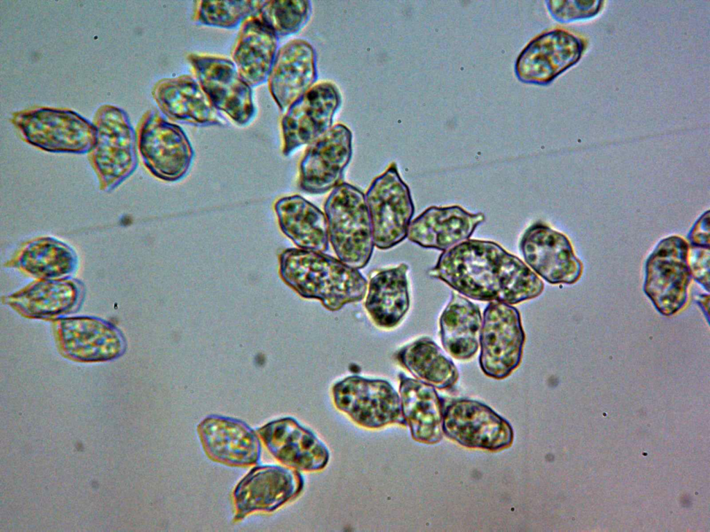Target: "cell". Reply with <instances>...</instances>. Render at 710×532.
I'll return each mask as SVG.
<instances>
[{
    "label": "cell",
    "mask_w": 710,
    "mask_h": 532,
    "mask_svg": "<svg viewBox=\"0 0 710 532\" xmlns=\"http://www.w3.org/2000/svg\"><path fill=\"white\" fill-rule=\"evenodd\" d=\"M53 332L61 355L76 362L113 360L121 356L126 348L121 331L96 317H58L53 323Z\"/></svg>",
    "instance_id": "obj_12"
},
{
    "label": "cell",
    "mask_w": 710,
    "mask_h": 532,
    "mask_svg": "<svg viewBox=\"0 0 710 532\" xmlns=\"http://www.w3.org/2000/svg\"><path fill=\"white\" fill-rule=\"evenodd\" d=\"M692 247H709V211L704 213L693 225L687 236Z\"/></svg>",
    "instance_id": "obj_36"
},
{
    "label": "cell",
    "mask_w": 710,
    "mask_h": 532,
    "mask_svg": "<svg viewBox=\"0 0 710 532\" xmlns=\"http://www.w3.org/2000/svg\"><path fill=\"white\" fill-rule=\"evenodd\" d=\"M365 196L374 245L385 250L401 242L408 236L415 206L395 162L372 181Z\"/></svg>",
    "instance_id": "obj_8"
},
{
    "label": "cell",
    "mask_w": 710,
    "mask_h": 532,
    "mask_svg": "<svg viewBox=\"0 0 710 532\" xmlns=\"http://www.w3.org/2000/svg\"><path fill=\"white\" fill-rule=\"evenodd\" d=\"M524 343L519 310L508 303L490 301L483 312L480 335L482 371L497 380L508 377L521 362Z\"/></svg>",
    "instance_id": "obj_9"
},
{
    "label": "cell",
    "mask_w": 710,
    "mask_h": 532,
    "mask_svg": "<svg viewBox=\"0 0 710 532\" xmlns=\"http://www.w3.org/2000/svg\"><path fill=\"white\" fill-rule=\"evenodd\" d=\"M519 247L525 262L551 284H573L582 272V264L563 233L537 222L524 232Z\"/></svg>",
    "instance_id": "obj_17"
},
{
    "label": "cell",
    "mask_w": 710,
    "mask_h": 532,
    "mask_svg": "<svg viewBox=\"0 0 710 532\" xmlns=\"http://www.w3.org/2000/svg\"><path fill=\"white\" fill-rule=\"evenodd\" d=\"M443 432L460 445L491 451L510 446V424L487 405L471 399H457L444 410Z\"/></svg>",
    "instance_id": "obj_13"
},
{
    "label": "cell",
    "mask_w": 710,
    "mask_h": 532,
    "mask_svg": "<svg viewBox=\"0 0 710 532\" xmlns=\"http://www.w3.org/2000/svg\"><path fill=\"white\" fill-rule=\"evenodd\" d=\"M262 1H196L192 19L211 27L234 28L257 12Z\"/></svg>",
    "instance_id": "obj_32"
},
{
    "label": "cell",
    "mask_w": 710,
    "mask_h": 532,
    "mask_svg": "<svg viewBox=\"0 0 710 532\" xmlns=\"http://www.w3.org/2000/svg\"><path fill=\"white\" fill-rule=\"evenodd\" d=\"M408 271V265L401 263L379 270L370 277L364 307L378 328L392 329L407 313L410 307Z\"/></svg>",
    "instance_id": "obj_27"
},
{
    "label": "cell",
    "mask_w": 710,
    "mask_h": 532,
    "mask_svg": "<svg viewBox=\"0 0 710 532\" xmlns=\"http://www.w3.org/2000/svg\"><path fill=\"white\" fill-rule=\"evenodd\" d=\"M137 148L146 168L155 177L176 181L189 171L194 152L187 136L156 110L142 116L137 133Z\"/></svg>",
    "instance_id": "obj_6"
},
{
    "label": "cell",
    "mask_w": 710,
    "mask_h": 532,
    "mask_svg": "<svg viewBox=\"0 0 710 532\" xmlns=\"http://www.w3.org/2000/svg\"><path fill=\"white\" fill-rule=\"evenodd\" d=\"M279 274L300 296L318 299L330 311L363 299L367 290L358 269L324 252L286 249L279 255Z\"/></svg>",
    "instance_id": "obj_2"
},
{
    "label": "cell",
    "mask_w": 710,
    "mask_h": 532,
    "mask_svg": "<svg viewBox=\"0 0 710 532\" xmlns=\"http://www.w3.org/2000/svg\"><path fill=\"white\" fill-rule=\"evenodd\" d=\"M257 433L270 454L288 468L318 471L329 462L327 446L293 418L270 421L257 429Z\"/></svg>",
    "instance_id": "obj_18"
},
{
    "label": "cell",
    "mask_w": 710,
    "mask_h": 532,
    "mask_svg": "<svg viewBox=\"0 0 710 532\" xmlns=\"http://www.w3.org/2000/svg\"><path fill=\"white\" fill-rule=\"evenodd\" d=\"M277 46V35L255 13L241 24L231 58L240 76L250 87L268 80Z\"/></svg>",
    "instance_id": "obj_25"
},
{
    "label": "cell",
    "mask_w": 710,
    "mask_h": 532,
    "mask_svg": "<svg viewBox=\"0 0 710 532\" xmlns=\"http://www.w3.org/2000/svg\"><path fill=\"white\" fill-rule=\"evenodd\" d=\"M352 132L341 123L310 143L300 163V190L322 194L340 184L352 157Z\"/></svg>",
    "instance_id": "obj_16"
},
{
    "label": "cell",
    "mask_w": 710,
    "mask_h": 532,
    "mask_svg": "<svg viewBox=\"0 0 710 532\" xmlns=\"http://www.w3.org/2000/svg\"><path fill=\"white\" fill-rule=\"evenodd\" d=\"M582 51L581 42L573 35L553 30L533 39L522 51L516 64L519 79L547 83L576 62Z\"/></svg>",
    "instance_id": "obj_22"
},
{
    "label": "cell",
    "mask_w": 710,
    "mask_h": 532,
    "mask_svg": "<svg viewBox=\"0 0 710 532\" xmlns=\"http://www.w3.org/2000/svg\"><path fill=\"white\" fill-rule=\"evenodd\" d=\"M340 103L336 86L330 82H322L291 104L281 119L282 154L288 156L327 132L331 127Z\"/></svg>",
    "instance_id": "obj_14"
},
{
    "label": "cell",
    "mask_w": 710,
    "mask_h": 532,
    "mask_svg": "<svg viewBox=\"0 0 710 532\" xmlns=\"http://www.w3.org/2000/svg\"><path fill=\"white\" fill-rule=\"evenodd\" d=\"M395 357L416 379L438 389H450L458 380L456 365L429 337L419 338L404 346Z\"/></svg>",
    "instance_id": "obj_31"
},
{
    "label": "cell",
    "mask_w": 710,
    "mask_h": 532,
    "mask_svg": "<svg viewBox=\"0 0 710 532\" xmlns=\"http://www.w3.org/2000/svg\"><path fill=\"white\" fill-rule=\"evenodd\" d=\"M304 487L299 470L279 466L253 468L233 492L234 521L257 511L272 512L295 498Z\"/></svg>",
    "instance_id": "obj_15"
},
{
    "label": "cell",
    "mask_w": 710,
    "mask_h": 532,
    "mask_svg": "<svg viewBox=\"0 0 710 532\" xmlns=\"http://www.w3.org/2000/svg\"><path fill=\"white\" fill-rule=\"evenodd\" d=\"M688 254L691 275L707 291L709 287V247H692Z\"/></svg>",
    "instance_id": "obj_35"
},
{
    "label": "cell",
    "mask_w": 710,
    "mask_h": 532,
    "mask_svg": "<svg viewBox=\"0 0 710 532\" xmlns=\"http://www.w3.org/2000/svg\"><path fill=\"white\" fill-rule=\"evenodd\" d=\"M332 396L336 407L363 427L406 425L400 396L386 380L348 376L333 386Z\"/></svg>",
    "instance_id": "obj_11"
},
{
    "label": "cell",
    "mask_w": 710,
    "mask_h": 532,
    "mask_svg": "<svg viewBox=\"0 0 710 532\" xmlns=\"http://www.w3.org/2000/svg\"><path fill=\"white\" fill-rule=\"evenodd\" d=\"M198 434L207 455L230 466L257 463L261 445L259 436L244 422L226 416H209L198 425Z\"/></svg>",
    "instance_id": "obj_19"
},
{
    "label": "cell",
    "mask_w": 710,
    "mask_h": 532,
    "mask_svg": "<svg viewBox=\"0 0 710 532\" xmlns=\"http://www.w3.org/2000/svg\"><path fill=\"white\" fill-rule=\"evenodd\" d=\"M399 396L406 425L412 438L434 444L443 436L444 404L435 387L417 379L399 375Z\"/></svg>",
    "instance_id": "obj_26"
},
{
    "label": "cell",
    "mask_w": 710,
    "mask_h": 532,
    "mask_svg": "<svg viewBox=\"0 0 710 532\" xmlns=\"http://www.w3.org/2000/svg\"><path fill=\"white\" fill-rule=\"evenodd\" d=\"M37 278H68L78 266V258L72 247L51 236L35 238L24 242L6 263Z\"/></svg>",
    "instance_id": "obj_28"
},
{
    "label": "cell",
    "mask_w": 710,
    "mask_h": 532,
    "mask_svg": "<svg viewBox=\"0 0 710 532\" xmlns=\"http://www.w3.org/2000/svg\"><path fill=\"white\" fill-rule=\"evenodd\" d=\"M11 121L24 141L46 152L89 153L96 141L94 123L69 109L37 107L15 113Z\"/></svg>",
    "instance_id": "obj_5"
},
{
    "label": "cell",
    "mask_w": 710,
    "mask_h": 532,
    "mask_svg": "<svg viewBox=\"0 0 710 532\" xmlns=\"http://www.w3.org/2000/svg\"><path fill=\"white\" fill-rule=\"evenodd\" d=\"M324 209L329 239L338 259L356 269L365 267L374 242L365 194L354 186L341 182L333 188Z\"/></svg>",
    "instance_id": "obj_3"
},
{
    "label": "cell",
    "mask_w": 710,
    "mask_h": 532,
    "mask_svg": "<svg viewBox=\"0 0 710 532\" xmlns=\"http://www.w3.org/2000/svg\"><path fill=\"white\" fill-rule=\"evenodd\" d=\"M187 59L215 108L238 125L250 123L256 114L252 87L240 76L233 61L196 53H189Z\"/></svg>",
    "instance_id": "obj_10"
},
{
    "label": "cell",
    "mask_w": 710,
    "mask_h": 532,
    "mask_svg": "<svg viewBox=\"0 0 710 532\" xmlns=\"http://www.w3.org/2000/svg\"><path fill=\"white\" fill-rule=\"evenodd\" d=\"M316 77L313 48L304 39H292L277 51L268 78V90L284 111L311 87Z\"/></svg>",
    "instance_id": "obj_21"
},
{
    "label": "cell",
    "mask_w": 710,
    "mask_h": 532,
    "mask_svg": "<svg viewBox=\"0 0 710 532\" xmlns=\"http://www.w3.org/2000/svg\"><path fill=\"white\" fill-rule=\"evenodd\" d=\"M152 96L162 113L171 121L198 126L227 123L198 80L190 75L158 80Z\"/></svg>",
    "instance_id": "obj_20"
},
{
    "label": "cell",
    "mask_w": 710,
    "mask_h": 532,
    "mask_svg": "<svg viewBox=\"0 0 710 532\" xmlns=\"http://www.w3.org/2000/svg\"><path fill=\"white\" fill-rule=\"evenodd\" d=\"M552 12L562 21L587 18L594 15L599 9L600 1H552Z\"/></svg>",
    "instance_id": "obj_34"
},
{
    "label": "cell",
    "mask_w": 710,
    "mask_h": 532,
    "mask_svg": "<svg viewBox=\"0 0 710 532\" xmlns=\"http://www.w3.org/2000/svg\"><path fill=\"white\" fill-rule=\"evenodd\" d=\"M311 12L309 1H262L255 13L279 37L298 32Z\"/></svg>",
    "instance_id": "obj_33"
},
{
    "label": "cell",
    "mask_w": 710,
    "mask_h": 532,
    "mask_svg": "<svg viewBox=\"0 0 710 532\" xmlns=\"http://www.w3.org/2000/svg\"><path fill=\"white\" fill-rule=\"evenodd\" d=\"M485 220L484 213L458 205L432 206L411 221L407 237L422 247L444 251L469 240Z\"/></svg>",
    "instance_id": "obj_23"
},
{
    "label": "cell",
    "mask_w": 710,
    "mask_h": 532,
    "mask_svg": "<svg viewBox=\"0 0 710 532\" xmlns=\"http://www.w3.org/2000/svg\"><path fill=\"white\" fill-rule=\"evenodd\" d=\"M96 141L88 153L99 189L110 192L128 179L138 165L137 139L127 114L113 105L99 107L94 118Z\"/></svg>",
    "instance_id": "obj_4"
},
{
    "label": "cell",
    "mask_w": 710,
    "mask_h": 532,
    "mask_svg": "<svg viewBox=\"0 0 710 532\" xmlns=\"http://www.w3.org/2000/svg\"><path fill=\"white\" fill-rule=\"evenodd\" d=\"M689 250L684 239L671 236L659 242L646 260L643 290L664 315L676 313L687 301L692 278Z\"/></svg>",
    "instance_id": "obj_7"
},
{
    "label": "cell",
    "mask_w": 710,
    "mask_h": 532,
    "mask_svg": "<svg viewBox=\"0 0 710 532\" xmlns=\"http://www.w3.org/2000/svg\"><path fill=\"white\" fill-rule=\"evenodd\" d=\"M275 209L282 231L299 249L319 252L327 250V220L317 206L294 195L278 200Z\"/></svg>",
    "instance_id": "obj_29"
},
{
    "label": "cell",
    "mask_w": 710,
    "mask_h": 532,
    "mask_svg": "<svg viewBox=\"0 0 710 532\" xmlns=\"http://www.w3.org/2000/svg\"><path fill=\"white\" fill-rule=\"evenodd\" d=\"M481 326L478 306L452 292L440 318V334L444 348L456 360L472 358L478 349Z\"/></svg>",
    "instance_id": "obj_30"
},
{
    "label": "cell",
    "mask_w": 710,
    "mask_h": 532,
    "mask_svg": "<svg viewBox=\"0 0 710 532\" xmlns=\"http://www.w3.org/2000/svg\"><path fill=\"white\" fill-rule=\"evenodd\" d=\"M428 274L482 301L513 305L544 290L542 281L521 259L489 240L469 239L443 251Z\"/></svg>",
    "instance_id": "obj_1"
},
{
    "label": "cell",
    "mask_w": 710,
    "mask_h": 532,
    "mask_svg": "<svg viewBox=\"0 0 710 532\" xmlns=\"http://www.w3.org/2000/svg\"><path fill=\"white\" fill-rule=\"evenodd\" d=\"M82 294V284L68 277L37 280L3 300L23 317L48 319L71 312Z\"/></svg>",
    "instance_id": "obj_24"
}]
</instances>
